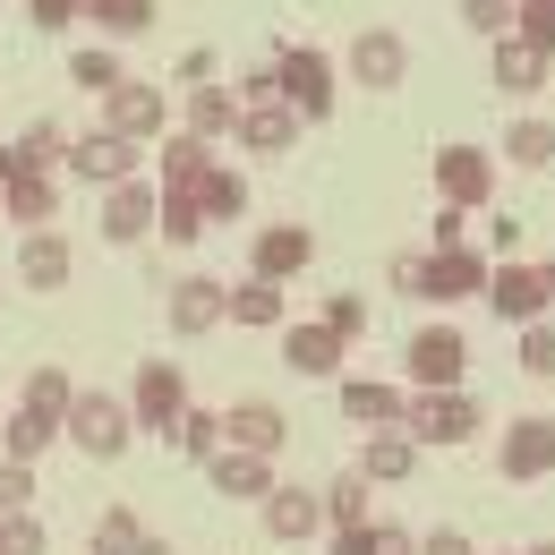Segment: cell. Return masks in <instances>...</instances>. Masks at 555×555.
I'll return each mask as SVG.
<instances>
[{
	"label": "cell",
	"mask_w": 555,
	"mask_h": 555,
	"mask_svg": "<svg viewBox=\"0 0 555 555\" xmlns=\"http://www.w3.org/2000/svg\"><path fill=\"white\" fill-rule=\"evenodd\" d=\"M385 282L402 291V299H427V308H453V299H487V282H495V257L487 248H402Z\"/></svg>",
	"instance_id": "obj_1"
},
{
	"label": "cell",
	"mask_w": 555,
	"mask_h": 555,
	"mask_svg": "<svg viewBox=\"0 0 555 555\" xmlns=\"http://www.w3.org/2000/svg\"><path fill=\"white\" fill-rule=\"evenodd\" d=\"M274 69H282V103L317 129V120H334V103H343V61L334 52H317V43H274Z\"/></svg>",
	"instance_id": "obj_2"
},
{
	"label": "cell",
	"mask_w": 555,
	"mask_h": 555,
	"mask_svg": "<svg viewBox=\"0 0 555 555\" xmlns=\"http://www.w3.org/2000/svg\"><path fill=\"white\" fill-rule=\"evenodd\" d=\"M129 436H138V411H129V393H103V385H86L69 411V444L86 462H120L129 453Z\"/></svg>",
	"instance_id": "obj_3"
},
{
	"label": "cell",
	"mask_w": 555,
	"mask_h": 555,
	"mask_svg": "<svg viewBox=\"0 0 555 555\" xmlns=\"http://www.w3.org/2000/svg\"><path fill=\"white\" fill-rule=\"evenodd\" d=\"M495 479H504V487L555 479V418H539V411L504 418V436H495Z\"/></svg>",
	"instance_id": "obj_4"
},
{
	"label": "cell",
	"mask_w": 555,
	"mask_h": 555,
	"mask_svg": "<svg viewBox=\"0 0 555 555\" xmlns=\"http://www.w3.org/2000/svg\"><path fill=\"white\" fill-rule=\"evenodd\" d=\"M487 402L470 393V385H453V393H411V436L418 453H444V444H470L479 436Z\"/></svg>",
	"instance_id": "obj_5"
},
{
	"label": "cell",
	"mask_w": 555,
	"mask_h": 555,
	"mask_svg": "<svg viewBox=\"0 0 555 555\" xmlns=\"http://www.w3.org/2000/svg\"><path fill=\"white\" fill-rule=\"evenodd\" d=\"M427 180H436V206H462V214H479L487 197H495V154L487 145H436V163H427Z\"/></svg>",
	"instance_id": "obj_6"
},
{
	"label": "cell",
	"mask_w": 555,
	"mask_h": 555,
	"mask_svg": "<svg viewBox=\"0 0 555 555\" xmlns=\"http://www.w3.org/2000/svg\"><path fill=\"white\" fill-rule=\"evenodd\" d=\"M145 171V145H129L120 129H86V138H69V180L77 189H120V180H138Z\"/></svg>",
	"instance_id": "obj_7"
},
{
	"label": "cell",
	"mask_w": 555,
	"mask_h": 555,
	"mask_svg": "<svg viewBox=\"0 0 555 555\" xmlns=\"http://www.w3.org/2000/svg\"><path fill=\"white\" fill-rule=\"evenodd\" d=\"M94 231L112 240V248H138L163 231V180H120V189H103V214H94Z\"/></svg>",
	"instance_id": "obj_8"
},
{
	"label": "cell",
	"mask_w": 555,
	"mask_h": 555,
	"mask_svg": "<svg viewBox=\"0 0 555 555\" xmlns=\"http://www.w3.org/2000/svg\"><path fill=\"white\" fill-rule=\"evenodd\" d=\"M462 367H470V343H462L453 325H418L411 343H402V376H411V393H453Z\"/></svg>",
	"instance_id": "obj_9"
},
{
	"label": "cell",
	"mask_w": 555,
	"mask_h": 555,
	"mask_svg": "<svg viewBox=\"0 0 555 555\" xmlns=\"http://www.w3.org/2000/svg\"><path fill=\"white\" fill-rule=\"evenodd\" d=\"M103 129H120L129 145H163V138H171V86L129 77L120 94H103Z\"/></svg>",
	"instance_id": "obj_10"
},
{
	"label": "cell",
	"mask_w": 555,
	"mask_h": 555,
	"mask_svg": "<svg viewBox=\"0 0 555 555\" xmlns=\"http://www.w3.org/2000/svg\"><path fill=\"white\" fill-rule=\"evenodd\" d=\"M129 411H138L145 436H171L180 411H189V376H180V359H138V376H129Z\"/></svg>",
	"instance_id": "obj_11"
},
{
	"label": "cell",
	"mask_w": 555,
	"mask_h": 555,
	"mask_svg": "<svg viewBox=\"0 0 555 555\" xmlns=\"http://www.w3.org/2000/svg\"><path fill=\"white\" fill-rule=\"evenodd\" d=\"M547 308H555L547 266H530V257H504V266H495V282H487V317H504V325L521 334V325H539Z\"/></svg>",
	"instance_id": "obj_12"
},
{
	"label": "cell",
	"mask_w": 555,
	"mask_h": 555,
	"mask_svg": "<svg viewBox=\"0 0 555 555\" xmlns=\"http://www.w3.org/2000/svg\"><path fill=\"white\" fill-rule=\"evenodd\" d=\"M343 77L359 86V94H393L402 77H411V43L393 35V26H367V35H350V61Z\"/></svg>",
	"instance_id": "obj_13"
},
{
	"label": "cell",
	"mask_w": 555,
	"mask_h": 555,
	"mask_svg": "<svg viewBox=\"0 0 555 555\" xmlns=\"http://www.w3.org/2000/svg\"><path fill=\"white\" fill-rule=\"evenodd\" d=\"M163 317H171V334H180V343H206L214 325H231V282L180 274V282H171V299H163Z\"/></svg>",
	"instance_id": "obj_14"
},
{
	"label": "cell",
	"mask_w": 555,
	"mask_h": 555,
	"mask_svg": "<svg viewBox=\"0 0 555 555\" xmlns=\"http://www.w3.org/2000/svg\"><path fill=\"white\" fill-rule=\"evenodd\" d=\"M308 257H317V231H308V222H266V231L248 240V274L257 282H299Z\"/></svg>",
	"instance_id": "obj_15"
},
{
	"label": "cell",
	"mask_w": 555,
	"mask_h": 555,
	"mask_svg": "<svg viewBox=\"0 0 555 555\" xmlns=\"http://www.w3.org/2000/svg\"><path fill=\"white\" fill-rule=\"evenodd\" d=\"M343 418L359 427V436L411 427V385H385V376H343Z\"/></svg>",
	"instance_id": "obj_16"
},
{
	"label": "cell",
	"mask_w": 555,
	"mask_h": 555,
	"mask_svg": "<svg viewBox=\"0 0 555 555\" xmlns=\"http://www.w3.org/2000/svg\"><path fill=\"white\" fill-rule=\"evenodd\" d=\"M257 521H266L274 547H299V539L325 530V495H317V487H274V495L257 504Z\"/></svg>",
	"instance_id": "obj_17"
},
{
	"label": "cell",
	"mask_w": 555,
	"mask_h": 555,
	"mask_svg": "<svg viewBox=\"0 0 555 555\" xmlns=\"http://www.w3.org/2000/svg\"><path fill=\"white\" fill-rule=\"evenodd\" d=\"M9 274L26 282V291H69V282H77V248L61 240V231H26V240H17V266H9Z\"/></svg>",
	"instance_id": "obj_18"
},
{
	"label": "cell",
	"mask_w": 555,
	"mask_h": 555,
	"mask_svg": "<svg viewBox=\"0 0 555 555\" xmlns=\"http://www.w3.org/2000/svg\"><path fill=\"white\" fill-rule=\"evenodd\" d=\"M222 436H231L240 453H266V462H274L282 444H291V418H282V402L248 393V402H231V411H222Z\"/></svg>",
	"instance_id": "obj_19"
},
{
	"label": "cell",
	"mask_w": 555,
	"mask_h": 555,
	"mask_svg": "<svg viewBox=\"0 0 555 555\" xmlns=\"http://www.w3.org/2000/svg\"><path fill=\"white\" fill-rule=\"evenodd\" d=\"M0 214H9L17 231H52V214H61V171H9V180H0Z\"/></svg>",
	"instance_id": "obj_20"
},
{
	"label": "cell",
	"mask_w": 555,
	"mask_h": 555,
	"mask_svg": "<svg viewBox=\"0 0 555 555\" xmlns=\"http://www.w3.org/2000/svg\"><path fill=\"white\" fill-rule=\"evenodd\" d=\"M343 334L325 325V317H299V325H282V359H291V376H343Z\"/></svg>",
	"instance_id": "obj_21"
},
{
	"label": "cell",
	"mask_w": 555,
	"mask_h": 555,
	"mask_svg": "<svg viewBox=\"0 0 555 555\" xmlns=\"http://www.w3.org/2000/svg\"><path fill=\"white\" fill-rule=\"evenodd\" d=\"M86 555H171V539H163V530H145L129 504H103V513H94V530H86Z\"/></svg>",
	"instance_id": "obj_22"
},
{
	"label": "cell",
	"mask_w": 555,
	"mask_h": 555,
	"mask_svg": "<svg viewBox=\"0 0 555 555\" xmlns=\"http://www.w3.org/2000/svg\"><path fill=\"white\" fill-rule=\"evenodd\" d=\"M9 171H69V129L61 120H26L17 138L0 145V180Z\"/></svg>",
	"instance_id": "obj_23"
},
{
	"label": "cell",
	"mask_w": 555,
	"mask_h": 555,
	"mask_svg": "<svg viewBox=\"0 0 555 555\" xmlns=\"http://www.w3.org/2000/svg\"><path fill=\"white\" fill-rule=\"evenodd\" d=\"M547 69H555V61L539 52V43H521V35H495V43H487V77H495L504 94H539Z\"/></svg>",
	"instance_id": "obj_24"
},
{
	"label": "cell",
	"mask_w": 555,
	"mask_h": 555,
	"mask_svg": "<svg viewBox=\"0 0 555 555\" xmlns=\"http://www.w3.org/2000/svg\"><path fill=\"white\" fill-rule=\"evenodd\" d=\"M206 479H214V495L266 504V495H274V462H266V453H240V444H222V453L206 462Z\"/></svg>",
	"instance_id": "obj_25"
},
{
	"label": "cell",
	"mask_w": 555,
	"mask_h": 555,
	"mask_svg": "<svg viewBox=\"0 0 555 555\" xmlns=\"http://www.w3.org/2000/svg\"><path fill=\"white\" fill-rule=\"evenodd\" d=\"M299 129H308V120H299L291 103H257V112H240V138H231V145H248V154H266V163H274V154L299 145Z\"/></svg>",
	"instance_id": "obj_26"
},
{
	"label": "cell",
	"mask_w": 555,
	"mask_h": 555,
	"mask_svg": "<svg viewBox=\"0 0 555 555\" xmlns=\"http://www.w3.org/2000/svg\"><path fill=\"white\" fill-rule=\"evenodd\" d=\"M359 470H367L376 487H393V479H418V436H411V427L359 436Z\"/></svg>",
	"instance_id": "obj_27"
},
{
	"label": "cell",
	"mask_w": 555,
	"mask_h": 555,
	"mask_svg": "<svg viewBox=\"0 0 555 555\" xmlns=\"http://www.w3.org/2000/svg\"><path fill=\"white\" fill-rule=\"evenodd\" d=\"M206 171H214V145H206V138H189V129H171V138L154 145V180H163L171 197H180V189H197Z\"/></svg>",
	"instance_id": "obj_28"
},
{
	"label": "cell",
	"mask_w": 555,
	"mask_h": 555,
	"mask_svg": "<svg viewBox=\"0 0 555 555\" xmlns=\"http://www.w3.org/2000/svg\"><path fill=\"white\" fill-rule=\"evenodd\" d=\"M180 103H189V112H180L189 138H206V145L240 138V94H231V86H197V94H180Z\"/></svg>",
	"instance_id": "obj_29"
},
{
	"label": "cell",
	"mask_w": 555,
	"mask_h": 555,
	"mask_svg": "<svg viewBox=\"0 0 555 555\" xmlns=\"http://www.w3.org/2000/svg\"><path fill=\"white\" fill-rule=\"evenodd\" d=\"M189 197H197V214L222 231V222H240V214H248V171H240V163H214V171L189 189Z\"/></svg>",
	"instance_id": "obj_30"
},
{
	"label": "cell",
	"mask_w": 555,
	"mask_h": 555,
	"mask_svg": "<svg viewBox=\"0 0 555 555\" xmlns=\"http://www.w3.org/2000/svg\"><path fill=\"white\" fill-rule=\"evenodd\" d=\"M61 436H69V427H61V418L26 411V402H17V411L0 418V453H9V462H35V453H52V444H61Z\"/></svg>",
	"instance_id": "obj_31"
},
{
	"label": "cell",
	"mask_w": 555,
	"mask_h": 555,
	"mask_svg": "<svg viewBox=\"0 0 555 555\" xmlns=\"http://www.w3.org/2000/svg\"><path fill=\"white\" fill-rule=\"evenodd\" d=\"M154 17H163V0H86V26H94L103 43H129V35H154Z\"/></svg>",
	"instance_id": "obj_32"
},
{
	"label": "cell",
	"mask_w": 555,
	"mask_h": 555,
	"mask_svg": "<svg viewBox=\"0 0 555 555\" xmlns=\"http://www.w3.org/2000/svg\"><path fill=\"white\" fill-rule=\"evenodd\" d=\"M69 86L103 103V94H120V86H129V69H120V52H112V43H77V52H69Z\"/></svg>",
	"instance_id": "obj_33"
},
{
	"label": "cell",
	"mask_w": 555,
	"mask_h": 555,
	"mask_svg": "<svg viewBox=\"0 0 555 555\" xmlns=\"http://www.w3.org/2000/svg\"><path fill=\"white\" fill-rule=\"evenodd\" d=\"M367 487H376V479H367L359 462L317 487V495H325V530H359V521H367Z\"/></svg>",
	"instance_id": "obj_34"
},
{
	"label": "cell",
	"mask_w": 555,
	"mask_h": 555,
	"mask_svg": "<svg viewBox=\"0 0 555 555\" xmlns=\"http://www.w3.org/2000/svg\"><path fill=\"white\" fill-rule=\"evenodd\" d=\"M504 163H513V171H547V163H555V120L521 112V120L504 129Z\"/></svg>",
	"instance_id": "obj_35"
},
{
	"label": "cell",
	"mask_w": 555,
	"mask_h": 555,
	"mask_svg": "<svg viewBox=\"0 0 555 555\" xmlns=\"http://www.w3.org/2000/svg\"><path fill=\"white\" fill-rule=\"evenodd\" d=\"M334 555H418V539L402 521H359V530H334Z\"/></svg>",
	"instance_id": "obj_36"
},
{
	"label": "cell",
	"mask_w": 555,
	"mask_h": 555,
	"mask_svg": "<svg viewBox=\"0 0 555 555\" xmlns=\"http://www.w3.org/2000/svg\"><path fill=\"white\" fill-rule=\"evenodd\" d=\"M171 444H180V453H189V462L206 470L214 453L231 444V436H222V411H197V402H189V411H180V427H171Z\"/></svg>",
	"instance_id": "obj_37"
},
{
	"label": "cell",
	"mask_w": 555,
	"mask_h": 555,
	"mask_svg": "<svg viewBox=\"0 0 555 555\" xmlns=\"http://www.w3.org/2000/svg\"><path fill=\"white\" fill-rule=\"evenodd\" d=\"M231 325H257V334H266V325H282V282H231Z\"/></svg>",
	"instance_id": "obj_38"
},
{
	"label": "cell",
	"mask_w": 555,
	"mask_h": 555,
	"mask_svg": "<svg viewBox=\"0 0 555 555\" xmlns=\"http://www.w3.org/2000/svg\"><path fill=\"white\" fill-rule=\"evenodd\" d=\"M77 393H86V385H69V367H35V376H26V411L61 418V427H69V411H77Z\"/></svg>",
	"instance_id": "obj_39"
},
{
	"label": "cell",
	"mask_w": 555,
	"mask_h": 555,
	"mask_svg": "<svg viewBox=\"0 0 555 555\" xmlns=\"http://www.w3.org/2000/svg\"><path fill=\"white\" fill-rule=\"evenodd\" d=\"M206 231H214V222H206V214H197V197H189V189H180V197L163 189V231H154L163 248H197Z\"/></svg>",
	"instance_id": "obj_40"
},
{
	"label": "cell",
	"mask_w": 555,
	"mask_h": 555,
	"mask_svg": "<svg viewBox=\"0 0 555 555\" xmlns=\"http://www.w3.org/2000/svg\"><path fill=\"white\" fill-rule=\"evenodd\" d=\"M521 376H555V317H539V325H521Z\"/></svg>",
	"instance_id": "obj_41"
},
{
	"label": "cell",
	"mask_w": 555,
	"mask_h": 555,
	"mask_svg": "<svg viewBox=\"0 0 555 555\" xmlns=\"http://www.w3.org/2000/svg\"><path fill=\"white\" fill-rule=\"evenodd\" d=\"M9 513H35V462H9L0 453V521Z\"/></svg>",
	"instance_id": "obj_42"
},
{
	"label": "cell",
	"mask_w": 555,
	"mask_h": 555,
	"mask_svg": "<svg viewBox=\"0 0 555 555\" xmlns=\"http://www.w3.org/2000/svg\"><path fill=\"white\" fill-rule=\"evenodd\" d=\"M513 35L539 43V52L555 61V0H521V9H513Z\"/></svg>",
	"instance_id": "obj_43"
},
{
	"label": "cell",
	"mask_w": 555,
	"mask_h": 555,
	"mask_svg": "<svg viewBox=\"0 0 555 555\" xmlns=\"http://www.w3.org/2000/svg\"><path fill=\"white\" fill-rule=\"evenodd\" d=\"M513 9H521V0H462V26L495 43V35H513Z\"/></svg>",
	"instance_id": "obj_44"
},
{
	"label": "cell",
	"mask_w": 555,
	"mask_h": 555,
	"mask_svg": "<svg viewBox=\"0 0 555 555\" xmlns=\"http://www.w3.org/2000/svg\"><path fill=\"white\" fill-rule=\"evenodd\" d=\"M317 317H325V325H334L343 343H359V334H367V299H359V291H334V299H325Z\"/></svg>",
	"instance_id": "obj_45"
},
{
	"label": "cell",
	"mask_w": 555,
	"mask_h": 555,
	"mask_svg": "<svg viewBox=\"0 0 555 555\" xmlns=\"http://www.w3.org/2000/svg\"><path fill=\"white\" fill-rule=\"evenodd\" d=\"M231 94H240V112H257V103H282V69H274V52H266V61H257V69L240 77V86H231Z\"/></svg>",
	"instance_id": "obj_46"
},
{
	"label": "cell",
	"mask_w": 555,
	"mask_h": 555,
	"mask_svg": "<svg viewBox=\"0 0 555 555\" xmlns=\"http://www.w3.org/2000/svg\"><path fill=\"white\" fill-rule=\"evenodd\" d=\"M26 26H43V35H69V26H86V0H26Z\"/></svg>",
	"instance_id": "obj_47"
},
{
	"label": "cell",
	"mask_w": 555,
	"mask_h": 555,
	"mask_svg": "<svg viewBox=\"0 0 555 555\" xmlns=\"http://www.w3.org/2000/svg\"><path fill=\"white\" fill-rule=\"evenodd\" d=\"M0 555H43V521L35 513H9L0 521Z\"/></svg>",
	"instance_id": "obj_48"
},
{
	"label": "cell",
	"mask_w": 555,
	"mask_h": 555,
	"mask_svg": "<svg viewBox=\"0 0 555 555\" xmlns=\"http://www.w3.org/2000/svg\"><path fill=\"white\" fill-rule=\"evenodd\" d=\"M427 248H470V214H462V206H436V222H427Z\"/></svg>",
	"instance_id": "obj_49"
},
{
	"label": "cell",
	"mask_w": 555,
	"mask_h": 555,
	"mask_svg": "<svg viewBox=\"0 0 555 555\" xmlns=\"http://www.w3.org/2000/svg\"><path fill=\"white\" fill-rule=\"evenodd\" d=\"M171 86H180V94H197V86H222V77H214V52H206V43H197V52H180Z\"/></svg>",
	"instance_id": "obj_50"
},
{
	"label": "cell",
	"mask_w": 555,
	"mask_h": 555,
	"mask_svg": "<svg viewBox=\"0 0 555 555\" xmlns=\"http://www.w3.org/2000/svg\"><path fill=\"white\" fill-rule=\"evenodd\" d=\"M418 555H479V547H470V530H427Z\"/></svg>",
	"instance_id": "obj_51"
},
{
	"label": "cell",
	"mask_w": 555,
	"mask_h": 555,
	"mask_svg": "<svg viewBox=\"0 0 555 555\" xmlns=\"http://www.w3.org/2000/svg\"><path fill=\"white\" fill-rule=\"evenodd\" d=\"M487 248H495V266H504V257L521 248V222H513V214H495V222H487Z\"/></svg>",
	"instance_id": "obj_52"
},
{
	"label": "cell",
	"mask_w": 555,
	"mask_h": 555,
	"mask_svg": "<svg viewBox=\"0 0 555 555\" xmlns=\"http://www.w3.org/2000/svg\"><path fill=\"white\" fill-rule=\"evenodd\" d=\"M521 555H555V539H547V547H521Z\"/></svg>",
	"instance_id": "obj_53"
},
{
	"label": "cell",
	"mask_w": 555,
	"mask_h": 555,
	"mask_svg": "<svg viewBox=\"0 0 555 555\" xmlns=\"http://www.w3.org/2000/svg\"><path fill=\"white\" fill-rule=\"evenodd\" d=\"M547 291H555V257H547Z\"/></svg>",
	"instance_id": "obj_54"
},
{
	"label": "cell",
	"mask_w": 555,
	"mask_h": 555,
	"mask_svg": "<svg viewBox=\"0 0 555 555\" xmlns=\"http://www.w3.org/2000/svg\"><path fill=\"white\" fill-rule=\"evenodd\" d=\"M0 308H9V291H0Z\"/></svg>",
	"instance_id": "obj_55"
}]
</instances>
